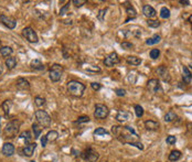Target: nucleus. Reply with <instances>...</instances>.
<instances>
[{"mask_svg":"<svg viewBox=\"0 0 192 162\" xmlns=\"http://www.w3.org/2000/svg\"><path fill=\"white\" fill-rule=\"evenodd\" d=\"M111 132L123 143H128L133 146L135 142H138V136L132 127L113 126L111 127Z\"/></svg>","mask_w":192,"mask_h":162,"instance_id":"nucleus-1","label":"nucleus"},{"mask_svg":"<svg viewBox=\"0 0 192 162\" xmlns=\"http://www.w3.org/2000/svg\"><path fill=\"white\" fill-rule=\"evenodd\" d=\"M19 128H20V122H18L17 119L10 120V122L6 125L5 129H3V136H5V138H10V139L15 138V136L19 132Z\"/></svg>","mask_w":192,"mask_h":162,"instance_id":"nucleus-2","label":"nucleus"},{"mask_svg":"<svg viewBox=\"0 0 192 162\" xmlns=\"http://www.w3.org/2000/svg\"><path fill=\"white\" fill-rule=\"evenodd\" d=\"M85 85L78 81H70L68 83V91L74 97H81L85 91Z\"/></svg>","mask_w":192,"mask_h":162,"instance_id":"nucleus-3","label":"nucleus"},{"mask_svg":"<svg viewBox=\"0 0 192 162\" xmlns=\"http://www.w3.org/2000/svg\"><path fill=\"white\" fill-rule=\"evenodd\" d=\"M36 119L38 124L43 128H49L51 126V117L44 110H37L36 112Z\"/></svg>","mask_w":192,"mask_h":162,"instance_id":"nucleus-4","label":"nucleus"},{"mask_svg":"<svg viewBox=\"0 0 192 162\" xmlns=\"http://www.w3.org/2000/svg\"><path fill=\"white\" fill-rule=\"evenodd\" d=\"M63 75V67L59 64H53L50 69V79L52 82H59Z\"/></svg>","mask_w":192,"mask_h":162,"instance_id":"nucleus-5","label":"nucleus"},{"mask_svg":"<svg viewBox=\"0 0 192 162\" xmlns=\"http://www.w3.org/2000/svg\"><path fill=\"white\" fill-rule=\"evenodd\" d=\"M109 114V110L107 108V106L103 104H97L95 106V113H94V116L97 119H105Z\"/></svg>","mask_w":192,"mask_h":162,"instance_id":"nucleus-6","label":"nucleus"},{"mask_svg":"<svg viewBox=\"0 0 192 162\" xmlns=\"http://www.w3.org/2000/svg\"><path fill=\"white\" fill-rule=\"evenodd\" d=\"M22 34L27 40L30 42V43H37L38 42V36H37L36 31L33 30L32 28L28 27V28H24L22 30Z\"/></svg>","mask_w":192,"mask_h":162,"instance_id":"nucleus-7","label":"nucleus"},{"mask_svg":"<svg viewBox=\"0 0 192 162\" xmlns=\"http://www.w3.org/2000/svg\"><path fill=\"white\" fill-rule=\"evenodd\" d=\"M118 63H119V58L116 52H111V53L108 54V55L105 58V60H104V64H105L107 67H113V66Z\"/></svg>","mask_w":192,"mask_h":162,"instance_id":"nucleus-8","label":"nucleus"},{"mask_svg":"<svg viewBox=\"0 0 192 162\" xmlns=\"http://www.w3.org/2000/svg\"><path fill=\"white\" fill-rule=\"evenodd\" d=\"M83 158L85 160H87L89 162H96L98 159V153L93 149V148H89L83 152Z\"/></svg>","mask_w":192,"mask_h":162,"instance_id":"nucleus-9","label":"nucleus"},{"mask_svg":"<svg viewBox=\"0 0 192 162\" xmlns=\"http://www.w3.org/2000/svg\"><path fill=\"white\" fill-rule=\"evenodd\" d=\"M0 22L2 23L5 27H7L8 29H15V25H17L15 19L11 18V17H8V15H0Z\"/></svg>","mask_w":192,"mask_h":162,"instance_id":"nucleus-10","label":"nucleus"},{"mask_svg":"<svg viewBox=\"0 0 192 162\" xmlns=\"http://www.w3.org/2000/svg\"><path fill=\"white\" fill-rule=\"evenodd\" d=\"M147 88L149 89L151 93L161 92V87H160L159 81L156 79H150V81H148V83H147Z\"/></svg>","mask_w":192,"mask_h":162,"instance_id":"nucleus-11","label":"nucleus"},{"mask_svg":"<svg viewBox=\"0 0 192 162\" xmlns=\"http://www.w3.org/2000/svg\"><path fill=\"white\" fill-rule=\"evenodd\" d=\"M15 146H13L12 143H10V142H5L2 146V150H1V152H2V155L6 156V157H11V156L15 153Z\"/></svg>","mask_w":192,"mask_h":162,"instance_id":"nucleus-12","label":"nucleus"},{"mask_svg":"<svg viewBox=\"0 0 192 162\" xmlns=\"http://www.w3.org/2000/svg\"><path fill=\"white\" fill-rule=\"evenodd\" d=\"M157 73L159 74L160 79L164 82H169L170 81V75H169V72H168L167 67L164 65H160L157 70Z\"/></svg>","mask_w":192,"mask_h":162,"instance_id":"nucleus-13","label":"nucleus"},{"mask_svg":"<svg viewBox=\"0 0 192 162\" xmlns=\"http://www.w3.org/2000/svg\"><path fill=\"white\" fill-rule=\"evenodd\" d=\"M15 86H17L18 89H20V91H29V89H30V84H29V82L25 79H22V77L17 79Z\"/></svg>","mask_w":192,"mask_h":162,"instance_id":"nucleus-14","label":"nucleus"},{"mask_svg":"<svg viewBox=\"0 0 192 162\" xmlns=\"http://www.w3.org/2000/svg\"><path fill=\"white\" fill-rule=\"evenodd\" d=\"M37 148V143L36 142H31V143L25 144L24 148H23V156L25 157H31L33 155V152Z\"/></svg>","mask_w":192,"mask_h":162,"instance_id":"nucleus-15","label":"nucleus"},{"mask_svg":"<svg viewBox=\"0 0 192 162\" xmlns=\"http://www.w3.org/2000/svg\"><path fill=\"white\" fill-rule=\"evenodd\" d=\"M142 13H144V15H146L148 19L155 18V17H156V15H157L156 10H155L154 8H152L151 6H149V5L144 6V8H142Z\"/></svg>","mask_w":192,"mask_h":162,"instance_id":"nucleus-16","label":"nucleus"},{"mask_svg":"<svg viewBox=\"0 0 192 162\" xmlns=\"http://www.w3.org/2000/svg\"><path fill=\"white\" fill-rule=\"evenodd\" d=\"M130 118H132V114L129 112H127V110H119L116 116V119L120 122H127V120H129Z\"/></svg>","mask_w":192,"mask_h":162,"instance_id":"nucleus-17","label":"nucleus"},{"mask_svg":"<svg viewBox=\"0 0 192 162\" xmlns=\"http://www.w3.org/2000/svg\"><path fill=\"white\" fill-rule=\"evenodd\" d=\"M145 127H146L147 130H151V131H154V130H157L158 128H159V124L157 122H155V120H146L145 122Z\"/></svg>","mask_w":192,"mask_h":162,"instance_id":"nucleus-18","label":"nucleus"},{"mask_svg":"<svg viewBox=\"0 0 192 162\" xmlns=\"http://www.w3.org/2000/svg\"><path fill=\"white\" fill-rule=\"evenodd\" d=\"M126 62L129 64V65H134V66H137L139 65V64L142 63V58H137V56H127L126 58Z\"/></svg>","mask_w":192,"mask_h":162,"instance_id":"nucleus-19","label":"nucleus"},{"mask_svg":"<svg viewBox=\"0 0 192 162\" xmlns=\"http://www.w3.org/2000/svg\"><path fill=\"white\" fill-rule=\"evenodd\" d=\"M20 137V139H22L23 141H24L25 144H28V143H31V139H32V134H31L30 131H28V130H25V131H23L22 134L19 136Z\"/></svg>","mask_w":192,"mask_h":162,"instance_id":"nucleus-20","label":"nucleus"},{"mask_svg":"<svg viewBox=\"0 0 192 162\" xmlns=\"http://www.w3.org/2000/svg\"><path fill=\"white\" fill-rule=\"evenodd\" d=\"M191 79H192V74L190 73L189 69H188L187 66H183V82L187 84L191 83Z\"/></svg>","mask_w":192,"mask_h":162,"instance_id":"nucleus-21","label":"nucleus"},{"mask_svg":"<svg viewBox=\"0 0 192 162\" xmlns=\"http://www.w3.org/2000/svg\"><path fill=\"white\" fill-rule=\"evenodd\" d=\"M6 66H7L8 70L15 69V66H17V60H15V58H12V56L8 58L7 60H6Z\"/></svg>","mask_w":192,"mask_h":162,"instance_id":"nucleus-22","label":"nucleus"},{"mask_svg":"<svg viewBox=\"0 0 192 162\" xmlns=\"http://www.w3.org/2000/svg\"><path fill=\"white\" fill-rule=\"evenodd\" d=\"M1 107H2V110L5 112V114L8 115L9 113H10L11 107H12V101H11L10 99H7V100H5V101L2 103Z\"/></svg>","mask_w":192,"mask_h":162,"instance_id":"nucleus-23","label":"nucleus"},{"mask_svg":"<svg viewBox=\"0 0 192 162\" xmlns=\"http://www.w3.org/2000/svg\"><path fill=\"white\" fill-rule=\"evenodd\" d=\"M31 69L36 70V71H42V70H44V65L39 60H33L31 62Z\"/></svg>","mask_w":192,"mask_h":162,"instance_id":"nucleus-24","label":"nucleus"},{"mask_svg":"<svg viewBox=\"0 0 192 162\" xmlns=\"http://www.w3.org/2000/svg\"><path fill=\"white\" fill-rule=\"evenodd\" d=\"M0 54L5 58H10V55L12 54V49L10 46H2L0 48Z\"/></svg>","mask_w":192,"mask_h":162,"instance_id":"nucleus-25","label":"nucleus"},{"mask_svg":"<svg viewBox=\"0 0 192 162\" xmlns=\"http://www.w3.org/2000/svg\"><path fill=\"white\" fill-rule=\"evenodd\" d=\"M46 139H48V141H55L56 139H58L59 137V134L58 131H55V130H50V131L48 132V134H46Z\"/></svg>","mask_w":192,"mask_h":162,"instance_id":"nucleus-26","label":"nucleus"},{"mask_svg":"<svg viewBox=\"0 0 192 162\" xmlns=\"http://www.w3.org/2000/svg\"><path fill=\"white\" fill-rule=\"evenodd\" d=\"M160 41H161V38H160V36L156 34V36H154L152 38H149L148 40H146V44H147V45H154V44L159 43Z\"/></svg>","mask_w":192,"mask_h":162,"instance_id":"nucleus-27","label":"nucleus"},{"mask_svg":"<svg viewBox=\"0 0 192 162\" xmlns=\"http://www.w3.org/2000/svg\"><path fill=\"white\" fill-rule=\"evenodd\" d=\"M180 158H181V152L179 151V150H173V151L170 152L169 155V160L172 162L177 161V160H179Z\"/></svg>","mask_w":192,"mask_h":162,"instance_id":"nucleus-28","label":"nucleus"},{"mask_svg":"<svg viewBox=\"0 0 192 162\" xmlns=\"http://www.w3.org/2000/svg\"><path fill=\"white\" fill-rule=\"evenodd\" d=\"M32 130H33V132H34V138H36V139L40 138V134H41V132H42V129L40 128V125L39 124H33L32 125Z\"/></svg>","mask_w":192,"mask_h":162,"instance_id":"nucleus-29","label":"nucleus"},{"mask_svg":"<svg viewBox=\"0 0 192 162\" xmlns=\"http://www.w3.org/2000/svg\"><path fill=\"white\" fill-rule=\"evenodd\" d=\"M126 12H127V15H129V19H130V18H135V17H136V15H137V11L135 10V8L133 7L132 5H130V6H126Z\"/></svg>","mask_w":192,"mask_h":162,"instance_id":"nucleus-30","label":"nucleus"},{"mask_svg":"<svg viewBox=\"0 0 192 162\" xmlns=\"http://www.w3.org/2000/svg\"><path fill=\"white\" fill-rule=\"evenodd\" d=\"M176 118H177V115L174 114L173 112H168L167 114H166V116H164V122H173Z\"/></svg>","mask_w":192,"mask_h":162,"instance_id":"nucleus-31","label":"nucleus"},{"mask_svg":"<svg viewBox=\"0 0 192 162\" xmlns=\"http://www.w3.org/2000/svg\"><path fill=\"white\" fill-rule=\"evenodd\" d=\"M160 17H161L162 19H168L170 17V10L168 9V8L164 7L161 8V10H160Z\"/></svg>","mask_w":192,"mask_h":162,"instance_id":"nucleus-32","label":"nucleus"},{"mask_svg":"<svg viewBox=\"0 0 192 162\" xmlns=\"http://www.w3.org/2000/svg\"><path fill=\"white\" fill-rule=\"evenodd\" d=\"M34 104L38 107L44 106V104H46V98H43V97H41V96H37L36 98H34Z\"/></svg>","mask_w":192,"mask_h":162,"instance_id":"nucleus-33","label":"nucleus"},{"mask_svg":"<svg viewBox=\"0 0 192 162\" xmlns=\"http://www.w3.org/2000/svg\"><path fill=\"white\" fill-rule=\"evenodd\" d=\"M135 113H136V116L139 118L144 116V109L140 105H135Z\"/></svg>","mask_w":192,"mask_h":162,"instance_id":"nucleus-34","label":"nucleus"},{"mask_svg":"<svg viewBox=\"0 0 192 162\" xmlns=\"http://www.w3.org/2000/svg\"><path fill=\"white\" fill-rule=\"evenodd\" d=\"M147 24L149 25L150 28H158L160 25V21L158 20H151V19H148L147 21Z\"/></svg>","mask_w":192,"mask_h":162,"instance_id":"nucleus-35","label":"nucleus"},{"mask_svg":"<svg viewBox=\"0 0 192 162\" xmlns=\"http://www.w3.org/2000/svg\"><path fill=\"white\" fill-rule=\"evenodd\" d=\"M120 46L124 49V50H132V49L134 48L133 43H130V42H128V41H124V42H121Z\"/></svg>","mask_w":192,"mask_h":162,"instance_id":"nucleus-36","label":"nucleus"},{"mask_svg":"<svg viewBox=\"0 0 192 162\" xmlns=\"http://www.w3.org/2000/svg\"><path fill=\"white\" fill-rule=\"evenodd\" d=\"M159 55H160V51L158 50V49H152V50L150 51V58H154V60L159 58Z\"/></svg>","mask_w":192,"mask_h":162,"instance_id":"nucleus-37","label":"nucleus"},{"mask_svg":"<svg viewBox=\"0 0 192 162\" xmlns=\"http://www.w3.org/2000/svg\"><path fill=\"white\" fill-rule=\"evenodd\" d=\"M108 132L104 128H97V129L94 130V134H97V136H104V134H107Z\"/></svg>","mask_w":192,"mask_h":162,"instance_id":"nucleus-38","label":"nucleus"},{"mask_svg":"<svg viewBox=\"0 0 192 162\" xmlns=\"http://www.w3.org/2000/svg\"><path fill=\"white\" fill-rule=\"evenodd\" d=\"M89 122V118L87 116H81L77 118L75 124H83V122Z\"/></svg>","mask_w":192,"mask_h":162,"instance_id":"nucleus-39","label":"nucleus"},{"mask_svg":"<svg viewBox=\"0 0 192 162\" xmlns=\"http://www.w3.org/2000/svg\"><path fill=\"white\" fill-rule=\"evenodd\" d=\"M68 8H70V2L66 3V5L64 6L63 8H61V10H60V15H66V13L68 12Z\"/></svg>","mask_w":192,"mask_h":162,"instance_id":"nucleus-40","label":"nucleus"},{"mask_svg":"<svg viewBox=\"0 0 192 162\" xmlns=\"http://www.w3.org/2000/svg\"><path fill=\"white\" fill-rule=\"evenodd\" d=\"M166 141H167L168 144H174L176 143V141H177V138L174 137V136H168Z\"/></svg>","mask_w":192,"mask_h":162,"instance_id":"nucleus-41","label":"nucleus"},{"mask_svg":"<svg viewBox=\"0 0 192 162\" xmlns=\"http://www.w3.org/2000/svg\"><path fill=\"white\" fill-rule=\"evenodd\" d=\"M115 93H116L117 96L123 97V96H125V94H126V92H125V89H123V88H117L116 91H115Z\"/></svg>","mask_w":192,"mask_h":162,"instance_id":"nucleus-42","label":"nucleus"},{"mask_svg":"<svg viewBox=\"0 0 192 162\" xmlns=\"http://www.w3.org/2000/svg\"><path fill=\"white\" fill-rule=\"evenodd\" d=\"M72 3H74L76 7H81L82 5L86 3V1H85V0H73V1H72Z\"/></svg>","mask_w":192,"mask_h":162,"instance_id":"nucleus-43","label":"nucleus"},{"mask_svg":"<svg viewBox=\"0 0 192 162\" xmlns=\"http://www.w3.org/2000/svg\"><path fill=\"white\" fill-rule=\"evenodd\" d=\"M105 12H106V9H102V10L99 11L98 15H97V18H98L99 21H103L104 20V15H105Z\"/></svg>","mask_w":192,"mask_h":162,"instance_id":"nucleus-44","label":"nucleus"},{"mask_svg":"<svg viewBox=\"0 0 192 162\" xmlns=\"http://www.w3.org/2000/svg\"><path fill=\"white\" fill-rule=\"evenodd\" d=\"M91 86L94 91H99V89H101V84L99 83H92Z\"/></svg>","mask_w":192,"mask_h":162,"instance_id":"nucleus-45","label":"nucleus"},{"mask_svg":"<svg viewBox=\"0 0 192 162\" xmlns=\"http://www.w3.org/2000/svg\"><path fill=\"white\" fill-rule=\"evenodd\" d=\"M46 143H48V139H46V136H43V138L41 139V144H42V147H46Z\"/></svg>","mask_w":192,"mask_h":162,"instance_id":"nucleus-46","label":"nucleus"},{"mask_svg":"<svg viewBox=\"0 0 192 162\" xmlns=\"http://www.w3.org/2000/svg\"><path fill=\"white\" fill-rule=\"evenodd\" d=\"M181 5H183V6H188L190 3V1H188V0H180L179 1Z\"/></svg>","mask_w":192,"mask_h":162,"instance_id":"nucleus-47","label":"nucleus"},{"mask_svg":"<svg viewBox=\"0 0 192 162\" xmlns=\"http://www.w3.org/2000/svg\"><path fill=\"white\" fill-rule=\"evenodd\" d=\"M188 130H189L190 134L192 136V124H188Z\"/></svg>","mask_w":192,"mask_h":162,"instance_id":"nucleus-48","label":"nucleus"},{"mask_svg":"<svg viewBox=\"0 0 192 162\" xmlns=\"http://www.w3.org/2000/svg\"><path fill=\"white\" fill-rule=\"evenodd\" d=\"M188 21H189V22H190V23H191V24H192V15H190L189 18H188Z\"/></svg>","mask_w":192,"mask_h":162,"instance_id":"nucleus-49","label":"nucleus"},{"mask_svg":"<svg viewBox=\"0 0 192 162\" xmlns=\"http://www.w3.org/2000/svg\"><path fill=\"white\" fill-rule=\"evenodd\" d=\"M2 73V66H1V62H0V75Z\"/></svg>","mask_w":192,"mask_h":162,"instance_id":"nucleus-50","label":"nucleus"},{"mask_svg":"<svg viewBox=\"0 0 192 162\" xmlns=\"http://www.w3.org/2000/svg\"><path fill=\"white\" fill-rule=\"evenodd\" d=\"M0 45H1V41H0Z\"/></svg>","mask_w":192,"mask_h":162,"instance_id":"nucleus-51","label":"nucleus"},{"mask_svg":"<svg viewBox=\"0 0 192 162\" xmlns=\"http://www.w3.org/2000/svg\"><path fill=\"white\" fill-rule=\"evenodd\" d=\"M191 31H192V28H191Z\"/></svg>","mask_w":192,"mask_h":162,"instance_id":"nucleus-52","label":"nucleus"}]
</instances>
